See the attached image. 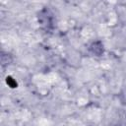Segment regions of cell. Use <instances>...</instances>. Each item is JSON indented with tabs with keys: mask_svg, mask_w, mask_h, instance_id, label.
Here are the masks:
<instances>
[{
	"mask_svg": "<svg viewBox=\"0 0 126 126\" xmlns=\"http://www.w3.org/2000/svg\"><path fill=\"white\" fill-rule=\"evenodd\" d=\"M38 21L43 28L49 29L52 27V14L47 9H43L38 14Z\"/></svg>",
	"mask_w": 126,
	"mask_h": 126,
	"instance_id": "obj_1",
	"label": "cell"
},
{
	"mask_svg": "<svg viewBox=\"0 0 126 126\" xmlns=\"http://www.w3.org/2000/svg\"><path fill=\"white\" fill-rule=\"evenodd\" d=\"M90 50L93 54L96 55V56H99L102 52H103V45L100 41H95V42H93L92 45L90 46Z\"/></svg>",
	"mask_w": 126,
	"mask_h": 126,
	"instance_id": "obj_2",
	"label": "cell"
}]
</instances>
